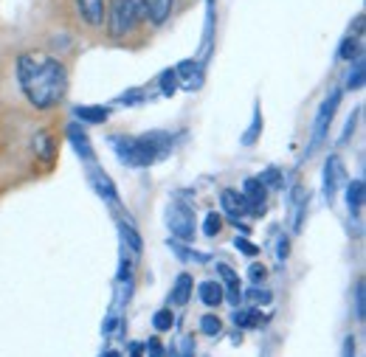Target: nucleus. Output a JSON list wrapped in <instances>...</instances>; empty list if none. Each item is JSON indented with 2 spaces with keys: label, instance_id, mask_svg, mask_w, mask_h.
<instances>
[{
  "label": "nucleus",
  "instance_id": "nucleus-7",
  "mask_svg": "<svg viewBox=\"0 0 366 357\" xmlns=\"http://www.w3.org/2000/svg\"><path fill=\"white\" fill-rule=\"evenodd\" d=\"M172 3H175V0H144V11H147V17H149L155 26H161V23L169 17Z\"/></svg>",
  "mask_w": 366,
  "mask_h": 357
},
{
  "label": "nucleus",
  "instance_id": "nucleus-33",
  "mask_svg": "<svg viewBox=\"0 0 366 357\" xmlns=\"http://www.w3.org/2000/svg\"><path fill=\"white\" fill-rule=\"evenodd\" d=\"M355 338H347V343H344V357H355V343H352Z\"/></svg>",
  "mask_w": 366,
  "mask_h": 357
},
{
  "label": "nucleus",
  "instance_id": "nucleus-14",
  "mask_svg": "<svg viewBox=\"0 0 366 357\" xmlns=\"http://www.w3.org/2000/svg\"><path fill=\"white\" fill-rule=\"evenodd\" d=\"M76 116H79L82 121H91V124H102V121H107L110 110H107V107H76Z\"/></svg>",
  "mask_w": 366,
  "mask_h": 357
},
{
  "label": "nucleus",
  "instance_id": "nucleus-26",
  "mask_svg": "<svg viewBox=\"0 0 366 357\" xmlns=\"http://www.w3.org/2000/svg\"><path fill=\"white\" fill-rule=\"evenodd\" d=\"M237 251H242L245 256H257V253H259V248H257L254 242H248V239H239V236H237Z\"/></svg>",
  "mask_w": 366,
  "mask_h": 357
},
{
  "label": "nucleus",
  "instance_id": "nucleus-34",
  "mask_svg": "<svg viewBox=\"0 0 366 357\" xmlns=\"http://www.w3.org/2000/svg\"><path fill=\"white\" fill-rule=\"evenodd\" d=\"M285 256H287V239L279 242V259H285Z\"/></svg>",
  "mask_w": 366,
  "mask_h": 357
},
{
  "label": "nucleus",
  "instance_id": "nucleus-20",
  "mask_svg": "<svg viewBox=\"0 0 366 357\" xmlns=\"http://www.w3.org/2000/svg\"><path fill=\"white\" fill-rule=\"evenodd\" d=\"M220 228H223V217H220L217 211H212V214H206V220H203V231H206L209 236H214V233H220Z\"/></svg>",
  "mask_w": 366,
  "mask_h": 357
},
{
  "label": "nucleus",
  "instance_id": "nucleus-9",
  "mask_svg": "<svg viewBox=\"0 0 366 357\" xmlns=\"http://www.w3.org/2000/svg\"><path fill=\"white\" fill-rule=\"evenodd\" d=\"M197 293H200L203 304H209V307H217V304L223 301V296H226V290H223L220 281H203V284L197 287Z\"/></svg>",
  "mask_w": 366,
  "mask_h": 357
},
{
  "label": "nucleus",
  "instance_id": "nucleus-36",
  "mask_svg": "<svg viewBox=\"0 0 366 357\" xmlns=\"http://www.w3.org/2000/svg\"><path fill=\"white\" fill-rule=\"evenodd\" d=\"M107 357H122L119 352H107Z\"/></svg>",
  "mask_w": 366,
  "mask_h": 357
},
{
  "label": "nucleus",
  "instance_id": "nucleus-10",
  "mask_svg": "<svg viewBox=\"0 0 366 357\" xmlns=\"http://www.w3.org/2000/svg\"><path fill=\"white\" fill-rule=\"evenodd\" d=\"M79 3V14L91 23V26H102V14H104V0H76Z\"/></svg>",
  "mask_w": 366,
  "mask_h": 357
},
{
  "label": "nucleus",
  "instance_id": "nucleus-16",
  "mask_svg": "<svg viewBox=\"0 0 366 357\" xmlns=\"http://www.w3.org/2000/svg\"><path fill=\"white\" fill-rule=\"evenodd\" d=\"M335 180H341V164L332 158V161L327 164V197H330V200H332V194H335V188H338Z\"/></svg>",
  "mask_w": 366,
  "mask_h": 357
},
{
  "label": "nucleus",
  "instance_id": "nucleus-24",
  "mask_svg": "<svg viewBox=\"0 0 366 357\" xmlns=\"http://www.w3.org/2000/svg\"><path fill=\"white\" fill-rule=\"evenodd\" d=\"M34 146L43 152V158H51V138H48V133H40L37 135V141H34Z\"/></svg>",
  "mask_w": 366,
  "mask_h": 357
},
{
  "label": "nucleus",
  "instance_id": "nucleus-22",
  "mask_svg": "<svg viewBox=\"0 0 366 357\" xmlns=\"http://www.w3.org/2000/svg\"><path fill=\"white\" fill-rule=\"evenodd\" d=\"M152 323H155V329H158V332H167V329H172V313H169V310H161V313H155Z\"/></svg>",
  "mask_w": 366,
  "mask_h": 357
},
{
  "label": "nucleus",
  "instance_id": "nucleus-23",
  "mask_svg": "<svg viewBox=\"0 0 366 357\" xmlns=\"http://www.w3.org/2000/svg\"><path fill=\"white\" fill-rule=\"evenodd\" d=\"M175 88H178V74H175V71H167V74L161 76V90H164L167 96H172Z\"/></svg>",
  "mask_w": 366,
  "mask_h": 357
},
{
  "label": "nucleus",
  "instance_id": "nucleus-19",
  "mask_svg": "<svg viewBox=\"0 0 366 357\" xmlns=\"http://www.w3.org/2000/svg\"><path fill=\"white\" fill-rule=\"evenodd\" d=\"M220 329H223V323H220L217 315H203V318H200V332H203V335H217Z\"/></svg>",
  "mask_w": 366,
  "mask_h": 357
},
{
  "label": "nucleus",
  "instance_id": "nucleus-12",
  "mask_svg": "<svg viewBox=\"0 0 366 357\" xmlns=\"http://www.w3.org/2000/svg\"><path fill=\"white\" fill-rule=\"evenodd\" d=\"M68 135H71V144L76 146V152H79V155H85V161H93V149H91V144H88V135L82 133L76 124H71V127H68Z\"/></svg>",
  "mask_w": 366,
  "mask_h": 357
},
{
  "label": "nucleus",
  "instance_id": "nucleus-8",
  "mask_svg": "<svg viewBox=\"0 0 366 357\" xmlns=\"http://www.w3.org/2000/svg\"><path fill=\"white\" fill-rule=\"evenodd\" d=\"M220 203H223L226 214L234 217V220H239V214H245V211H248L245 197H242V194H237V191H231V188H226V191L220 194Z\"/></svg>",
  "mask_w": 366,
  "mask_h": 357
},
{
  "label": "nucleus",
  "instance_id": "nucleus-35",
  "mask_svg": "<svg viewBox=\"0 0 366 357\" xmlns=\"http://www.w3.org/2000/svg\"><path fill=\"white\" fill-rule=\"evenodd\" d=\"M130 357H141V346H130Z\"/></svg>",
  "mask_w": 366,
  "mask_h": 357
},
{
  "label": "nucleus",
  "instance_id": "nucleus-11",
  "mask_svg": "<svg viewBox=\"0 0 366 357\" xmlns=\"http://www.w3.org/2000/svg\"><path fill=\"white\" fill-rule=\"evenodd\" d=\"M217 273H220V278H223V281H226V287H229V301H231V304H239V298H242V296H239V281H237V273H234L226 262H220V265H217Z\"/></svg>",
  "mask_w": 366,
  "mask_h": 357
},
{
  "label": "nucleus",
  "instance_id": "nucleus-25",
  "mask_svg": "<svg viewBox=\"0 0 366 357\" xmlns=\"http://www.w3.org/2000/svg\"><path fill=\"white\" fill-rule=\"evenodd\" d=\"M361 51H358V40H344V45H341V56L344 59H352V56H358Z\"/></svg>",
  "mask_w": 366,
  "mask_h": 357
},
{
  "label": "nucleus",
  "instance_id": "nucleus-31",
  "mask_svg": "<svg viewBox=\"0 0 366 357\" xmlns=\"http://www.w3.org/2000/svg\"><path fill=\"white\" fill-rule=\"evenodd\" d=\"M251 298H254V301L268 304V301H271V293H265V290H262V293H259V290H251Z\"/></svg>",
  "mask_w": 366,
  "mask_h": 357
},
{
  "label": "nucleus",
  "instance_id": "nucleus-6",
  "mask_svg": "<svg viewBox=\"0 0 366 357\" xmlns=\"http://www.w3.org/2000/svg\"><path fill=\"white\" fill-rule=\"evenodd\" d=\"M242 197H245L248 211H254V214H262V211H265V186H262L259 180H254V178L245 180Z\"/></svg>",
  "mask_w": 366,
  "mask_h": 357
},
{
  "label": "nucleus",
  "instance_id": "nucleus-15",
  "mask_svg": "<svg viewBox=\"0 0 366 357\" xmlns=\"http://www.w3.org/2000/svg\"><path fill=\"white\" fill-rule=\"evenodd\" d=\"M189 296H192V276L181 273V276H178V281H175L172 298H175V304H186V301H189Z\"/></svg>",
  "mask_w": 366,
  "mask_h": 357
},
{
  "label": "nucleus",
  "instance_id": "nucleus-1",
  "mask_svg": "<svg viewBox=\"0 0 366 357\" xmlns=\"http://www.w3.org/2000/svg\"><path fill=\"white\" fill-rule=\"evenodd\" d=\"M17 79L26 99L40 110L59 104L68 88L65 65L48 54H23L17 59Z\"/></svg>",
  "mask_w": 366,
  "mask_h": 357
},
{
  "label": "nucleus",
  "instance_id": "nucleus-21",
  "mask_svg": "<svg viewBox=\"0 0 366 357\" xmlns=\"http://www.w3.org/2000/svg\"><path fill=\"white\" fill-rule=\"evenodd\" d=\"M122 236H124V242H130V248H133V253H141V239H138L136 228L127 223H122Z\"/></svg>",
  "mask_w": 366,
  "mask_h": 357
},
{
  "label": "nucleus",
  "instance_id": "nucleus-5",
  "mask_svg": "<svg viewBox=\"0 0 366 357\" xmlns=\"http://www.w3.org/2000/svg\"><path fill=\"white\" fill-rule=\"evenodd\" d=\"M338 99H341V93H332V96L321 104L319 119H316V130H313V146H319L321 141H324L327 127H330V121H332V113H335V107H338Z\"/></svg>",
  "mask_w": 366,
  "mask_h": 357
},
{
  "label": "nucleus",
  "instance_id": "nucleus-2",
  "mask_svg": "<svg viewBox=\"0 0 366 357\" xmlns=\"http://www.w3.org/2000/svg\"><path fill=\"white\" fill-rule=\"evenodd\" d=\"M113 146H116V152H119V158H122L124 164H130V166H147V164L158 161V158L167 152L169 141H167V135L155 133V135L130 138V141H127V138H116Z\"/></svg>",
  "mask_w": 366,
  "mask_h": 357
},
{
  "label": "nucleus",
  "instance_id": "nucleus-28",
  "mask_svg": "<svg viewBox=\"0 0 366 357\" xmlns=\"http://www.w3.org/2000/svg\"><path fill=\"white\" fill-rule=\"evenodd\" d=\"M147 355L164 357V346H161V341H158V338H149V343H147Z\"/></svg>",
  "mask_w": 366,
  "mask_h": 357
},
{
  "label": "nucleus",
  "instance_id": "nucleus-30",
  "mask_svg": "<svg viewBox=\"0 0 366 357\" xmlns=\"http://www.w3.org/2000/svg\"><path fill=\"white\" fill-rule=\"evenodd\" d=\"M248 273H251V278H254V281H265V276H268L265 265H254V268L248 270Z\"/></svg>",
  "mask_w": 366,
  "mask_h": 357
},
{
  "label": "nucleus",
  "instance_id": "nucleus-4",
  "mask_svg": "<svg viewBox=\"0 0 366 357\" xmlns=\"http://www.w3.org/2000/svg\"><path fill=\"white\" fill-rule=\"evenodd\" d=\"M169 231H172V236H178L183 242H189L194 236V214L189 206H183V203L169 206Z\"/></svg>",
  "mask_w": 366,
  "mask_h": 357
},
{
  "label": "nucleus",
  "instance_id": "nucleus-17",
  "mask_svg": "<svg viewBox=\"0 0 366 357\" xmlns=\"http://www.w3.org/2000/svg\"><path fill=\"white\" fill-rule=\"evenodd\" d=\"M234 323L242 326V329H251V326H259L262 323V315L254 313V310H242V313L234 315Z\"/></svg>",
  "mask_w": 366,
  "mask_h": 357
},
{
  "label": "nucleus",
  "instance_id": "nucleus-27",
  "mask_svg": "<svg viewBox=\"0 0 366 357\" xmlns=\"http://www.w3.org/2000/svg\"><path fill=\"white\" fill-rule=\"evenodd\" d=\"M93 178L99 180V188H102L107 197H113V186H110V178H107V175H102V172H93Z\"/></svg>",
  "mask_w": 366,
  "mask_h": 357
},
{
  "label": "nucleus",
  "instance_id": "nucleus-32",
  "mask_svg": "<svg viewBox=\"0 0 366 357\" xmlns=\"http://www.w3.org/2000/svg\"><path fill=\"white\" fill-rule=\"evenodd\" d=\"M257 130H259V116L254 119V127L248 130V135H245V144H254V135H257Z\"/></svg>",
  "mask_w": 366,
  "mask_h": 357
},
{
  "label": "nucleus",
  "instance_id": "nucleus-13",
  "mask_svg": "<svg viewBox=\"0 0 366 357\" xmlns=\"http://www.w3.org/2000/svg\"><path fill=\"white\" fill-rule=\"evenodd\" d=\"M347 203H350V211L358 214L364 208V180H352L350 188H347Z\"/></svg>",
  "mask_w": 366,
  "mask_h": 357
},
{
  "label": "nucleus",
  "instance_id": "nucleus-29",
  "mask_svg": "<svg viewBox=\"0 0 366 357\" xmlns=\"http://www.w3.org/2000/svg\"><path fill=\"white\" fill-rule=\"evenodd\" d=\"M364 85V62H358L355 76H350V88H361Z\"/></svg>",
  "mask_w": 366,
  "mask_h": 357
},
{
  "label": "nucleus",
  "instance_id": "nucleus-18",
  "mask_svg": "<svg viewBox=\"0 0 366 357\" xmlns=\"http://www.w3.org/2000/svg\"><path fill=\"white\" fill-rule=\"evenodd\" d=\"M364 315H366V284L364 278H358V284H355V318L364 321Z\"/></svg>",
  "mask_w": 366,
  "mask_h": 357
},
{
  "label": "nucleus",
  "instance_id": "nucleus-3",
  "mask_svg": "<svg viewBox=\"0 0 366 357\" xmlns=\"http://www.w3.org/2000/svg\"><path fill=\"white\" fill-rule=\"evenodd\" d=\"M144 17H147L144 0H113V6H110V34L122 37V34L133 31L136 23Z\"/></svg>",
  "mask_w": 366,
  "mask_h": 357
}]
</instances>
